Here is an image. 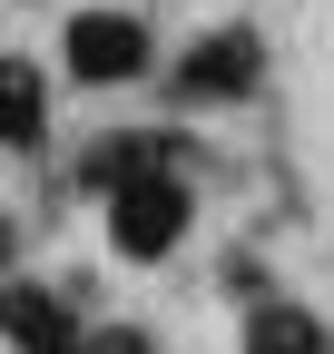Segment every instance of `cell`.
<instances>
[{"mask_svg":"<svg viewBox=\"0 0 334 354\" xmlns=\"http://www.w3.org/2000/svg\"><path fill=\"white\" fill-rule=\"evenodd\" d=\"M246 354H334V344H324V325L305 305H256L246 315Z\"/></svg>","mask_w":334,"mask_h":354,"instance_id":"cell-7","label":"cell"},{"mask_svg":"<svg viewBox=\"0 0 334 354\" xmlns=\"http://www.w3.org/2000/svg\"><path fill=\"white\" fill-rule=\"evenodd\" d=\"M50 138V79L39 59H0V148H39Z\"/></svg>","mask_w":334,"mask_h":354,"instance_id":"cell-6","label":"cell"},{"mask_svg":"<svg viewBox=\"0 0 334 354\" xmlns=\"http://www.w3.org/2000/svg\"><path fill=\"white\" fill-rule=\"evenodd\" d=\"M157 167H187V138L177 128H108V138L79 158V177L108 197V187H128V177H157Z\"/></svg>","mask_w":334,"mask_h":354,"instance_id":"cell-5","label":"cell"},{"mask_svg":"<svg viewBox=\"0 0 334 354\" xmlns=\"http://www.w3.org/2000/svg\"><path fill=\"white\" fill-rule=\"evenodd\" d=\"M79 354H157L148 325H79Z\"/></svg>","mask_w":334,"mask_h":354,"instance_id":"cell-8","label":"cell"},{"mask_svg":"<svg viewBox=\"0 0 334 354\" xmlns=\"http://www.w3.org/2000/svg\"><path fill=\"white\" fill-rule=\"evenodd\" d=\"M0 344H10V354H79V315H69V295L10 276V286H0Z\"/></svg>","mask_w":334,"mask_h":354,"instance_id":"cell-4","label":"cell"},{"mask_svg":"<svg viewBox=\"0 0 334 354\" xmlns=\"http://www.w3.org/2000/svg\"><path fill=\"white\" fill-rule=\"evenodd\" d=\"M59 59H69V79L118 88V79H138V69H148V20H138V10H79Z\"/></svg>","mask_w":334,"mask_h":354,"instance_id":"cell-2","label":"cell"},{"mask_svg":"<svg viewBox=\"0 0 334 354\" xmlns=\"http://www.w3.org/2000/svg\"><path fill=\"white\" fill-rule=\"evenodd\" d=\"M10 246H20V236H10V216H0V266H10Z\"/></svg>","mask_w":334,"mask_h":354,"instance_id":"cell-9","label":"cell"},{"mask_svg":"<svg viewBox=\"0 0 334 354\" xmlns=\"http://www.w3.org/2000/svg\"><path fill=\"white\" fill-rule=\"evenodd\" d=\"M266 79V39L256 30H206L197 50L177 59V99L197 109V99H246V88Z\"/></svg>","mask_w":334,"mask_h":354,"instance_id":"cell-3","label":"cell"},{"mask_svg":"<svg viewBox=\"0 0 334 354\" xmlns=\"http://www.w3.org/2000/svg\"><path fill=\"white\" fill-rule=\"evenodd\" d=\"M187 216H197V197H187V177H177V167L128 177V187H108V246H118V256H138V266H157V256H177Z\"/></svg>","mask_w":334,"mask_h":354,"instance_id":"cell-1","label":"cell"}]
</instances>
